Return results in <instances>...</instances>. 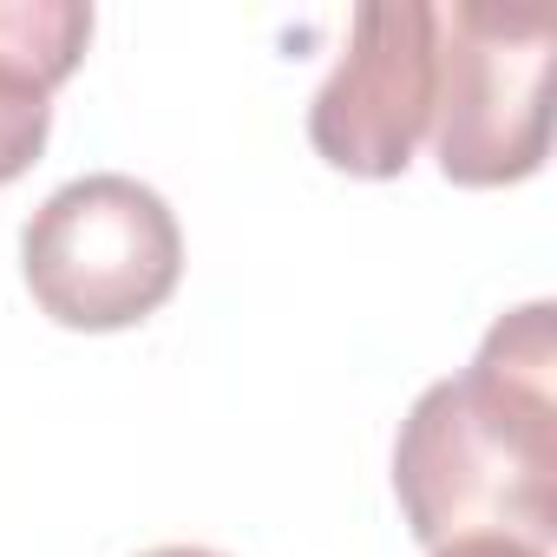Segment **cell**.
I'll list each match as a JSON object with an SVG mask.
<instances>
[{"mask_svg": "<svg viewBox=\"0 0 557 557\" xmlns=\"http://www.w3.org/2000/svg\"><path fill=\"white\" fill-rule=\"evenodd\" d=\"M407 531L440 550L511 537L544 550L557 531V309L498 315L466 374L433 381L394 440Z\"/></svg>", "mask_w": 557, "mask_h": 557, "instance_id": "cell-1", "label": "cell"}, {"mask_svg": "<svg viewBox=\"0 0 557 557\" xmlns=\"http://www.w3.org/2000/svg\"><path fill=\"white\" fill-rule=\"evenodd\" d=\"M21 275L40 315L60 329L112 335L171 302L184 275V230L151 184L125 171H86L27 216Z\"/></svg>", "mask_w": 557, "mask_h": 557, "instance_id": "cell-2", "label": "cell"}, {"mask_svg": "<svg viewBox=\"0 0 557 557\" xmlns=\"http://www.w3.org/2000/svg\"><path fill=\"white\" fill-rule=\"evenodd\" d=\"M433 47H440L433 138L446 184L498 190L537 177L550 151L557 14L544 0H524V8L453 0V8H433Z\"/></svg>", "mask_w": 557, "mask_h": 557, "instance_id": "cell-3", "label": "cell"}, {"mask_svg": "<svg viewBox=\"0 0 557 557\" xmlns=\"http://www.w3.org/2000/svg\"><path fill=\"white\" fill-rule=\"evenodd\" d=\"M440 47L426 0H368L309 106L315 151L348 177H400L433 125Z\"/></svg>", "mask_w": 557, "mask_h": 557, "instance_id": "cell-4", "label": "cell"}, {"mask_svg": "<svg viewBox=\"0 0 557 557\" xmlns=\"http://www.w3.org/2000/svg\"><path fill=\"white\" fill-rule=\"evenodd\" d=\"M86 0H0V184H14L53 132V86L86 60Z\"/></svg>", "mask_w": 557, "mask_h": 557, "instance_id": "cell-5", "label": "cell"}, {"mask_svg": "<svg viewBox=\"0 0 557 557\" xmlns=\"http://www.w3.org/2000/svg\"><path fill=\"white\" fill-rule=\"evenodd\" d=\"M433 557H544V550L511 544V537H466V544H440Z\"/></svg>", "mask_w": 557, "mask_h": 557, "instance_id": "cell-6", "label": "cell"}, {"mask_svg": "<svg viewBox=\"0 0 557 557\" xmlns=\"http://www.w3.org/2000/svg\"><path fill=\"white\" fill-rule=\"evenodd\" d=\"M145 557H223V550H203V544H158V550H145Z\"/></svg>", "mask_w": 557, "mask_h": 557, "instance_id": "cell-7", "label": "cell"}]
</instances>
